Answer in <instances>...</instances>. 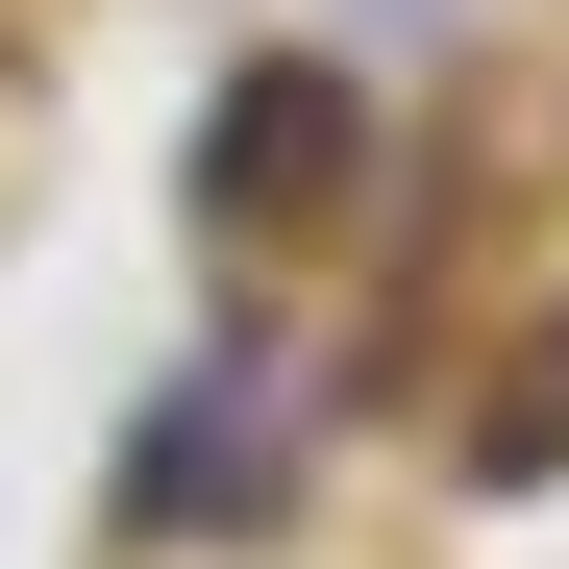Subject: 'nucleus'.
I'll return each mask as SVG.
<instances>
[{
    "label": "nucleus",
    "instance_id": "nucleus-1",
    "mask_svg": "<svg viewBox=\"0 0 569 569\" xmlns=\"http://www.w3.org/2000/svg\"><path fill=\"white\" fill-rule=\"evenodd\" d=\"M322 173H347V74H248V124L199 149V223H298Z\"/></svg>",
    "mask_w": 569,
    "mask_h": 569
}]
</instances>
